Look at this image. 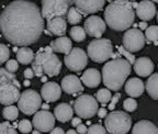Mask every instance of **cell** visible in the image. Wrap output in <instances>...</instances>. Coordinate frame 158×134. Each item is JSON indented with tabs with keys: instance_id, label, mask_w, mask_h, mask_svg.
Returning a JSON list of instances; mask_svg holds the SVG:
<instances>
[{
	"instance_id": "cell-30",
	"label": "cell",
	"mask_w": 158,
	"mask_h": 134,
	"mask_svg": "<svg viewBox=\"0 0 158 134\" xmlns=\"http://www.w3.org/2000/svg\"><path fill=\"white\" fill-rule=\"evenodd\" d=\"M96 99H97V101L101 102L103 106H106V104L111 101V99H112V94H111V91H110V89H108V88L99 89L96 94Z\"/></svg>"
},
{
	"instance_id": "cell-46",
	"label": "cell",
	"mask_w": 158,
	"mask_h": 134,
	"mask_svg": "<svg viewBox=\"0 0 158 134\" xmlns=\"http://www.w3.org/2000/svg\"><path fill=\"white\" fill-rule=\"evenodd\" d=\"M81 124V119L79 117H77V118H73L72 119V125L73 127H79Z\"/></svg>"
},
{
	"instance_id": "cell-49",
	"label": "cell",
	"mask_w": 158,
	"mask_h": 134,
	"mask_svg": "<svg viewBox=\"0 0 158 134\" xmlns=\"http://www.w3.org/2000/svg\"><path fill=\"white\" fill-rule=\"evenodd\" d=\"M121 55L118 54V53H113V55H112V58H113V60H118V58H121Z\"/></svg>"
},
{
	"instance_id": "cell-18",
	"label": "cell",
	"mask_w": 158,
	"mask_h": 134,
	"mask_svg": "<svg viewBox=\"0 0 158 134\" xmlns=\"http://www.w3.org/2000/svg\"><path fill=\"white\" fill-rule=\"evenodd\" d=\"M75 7L80 11L82 15H92L98 11L102 10V8L104 7V1H84V0H76L74 1Z\"/></svg>"
},
{
	"instance_id": "cell-41",
	"label": "cell",
	"mask_w": 158,
	"mask_h": 134,
	"mask_svg": "<svg viewBox=\"0 0 158 134\" xmlns=\"http://www.w3.org/2000/svg\"><path fill=\"white\" fill-rule=\"evenodd\" d=\"M32 69L34 72V75L37 77H42L43 74H44V70H43V67L36 62L32 63Z\"/></svg>"
},
{
	"instance_id": "cell-50",
	"label": "cell",
	"mask_w": 158,
	"mask_h": 134,
	"mask_svg": "<svg viewBox=\"0 0 158 134\" xmlns=\"http://www.w3.org/2000/svg\"><path fill=\"white\" fill-rule=\"evenodd\" d=\"M41 108H42L44 111H47V109H49V106L47 103H44V104H42V107Z\"/></svg>"
},
{
	"instance_id": "cell-45",
	"label": "cell",
	"mask_w": 158,
	"mask_h": 134,
	"mask_svg": "<svg viewBox=\"0 0 158 134\" xmlns=\"http://www.w3.org/2000/svg\"><path fill=\"white\" fill-rule=\"evenodd\" d=\"M98 117L100 118V119H102V118H106V115H108V111H106V109H104V108H100V109L98 110Z\"/></svg>"
},
{
	"instance_id": "cell-14",
	"label": "cell",
	"mask_w": 158,
	"mask_h": 134,
	"mask_svg": "<svg viewBox=\"0 0 158 134\" xmlns=\"http://www.w3.org/2000/svg\"><path fill=\"white\" fill-rule=\"evenodd\" d=\"M21 97L20 89L13 84L0 85V103L5 106H12Z\"/></svg>"
},
{
	"instance_id": "cell-12",
	"label": "cell",
	"mask_w": 158,
	"mask_h": 134,
	"mask_svg": "<svg viewBox=\"0 0 158 134\" xmlns=\"http://www.w3.org/2000/svg\"><path fill=\"white\" fill-rule=\"evenodd\" d=\"M55 115L49 111H37L34 114L32 124L40 132H51L55 127Z\"/></svg>"
},
{
	"instance_id": "cell-2",
	"label": "cell",
	"mask_w": 158,
	"mask_h": 134,
	"mask_svg": "<svg viewBox=\"0 0 158 134\" xmlns=\"http://www.w3.org/2000/svg\"><path fill=\"white\" fill-rule=\"evenodd\" d=\"M135 13L130 1H113L104 10V21L114 31H127L134 24Z\"/></svg>"
},
{
	"instance_id": "cell-15",
	"label": "cell",
	"mask_w": 158,
	"mask_h": 134,
	"mask_svg": "<svg viewBox=\"0 0 158 134\" xmlns=\"http://www.w3.org/2000/svg\"><path fill=\"white\" fill-rule=\"evenodd\" d=\"M62 87L55 82H48L41 88V97L46 102H55L60 98Z\"/></svg>"
},
{
	"instance_id": "cell-10",
	"label": "cell",
	"mask_w": 158,
	"mask_h": 134,
	"mask_svg": "<svg viewBox=\"0 0 158 134\" xmlns=\"http://www.w3.org/2000/svg\"><path fill=\"white\" fill-rule=\"evenodd\" d=\"M66 67L72 72H81L88 64V55L82 48L74 47L64 58Z\"/></svg>"
},
{
	"instance_id": "cell-3",
	"label": "cell",
	"mask_w": 158,
	"mask_h": 134,
	"mask_svg": "<svg viewBox=\"0 0 158 134\" xmlns=\"http://www.w3.org/2000/svg\"><path fill=\"white\" fill-rule=\"evenodd\" d=\"M131 64L125 58L112 60L106 63L102 68V80L108 89L118 91L131 74Z\"/></svg>"
},
{
	"instance_id": "cell-38",
	"label": "cell",
	"mask_w": 158,
	"mask_h": 134,
	"mask_svg": "<svg viewBox=\"0 0 158 134\" xmlns=\"http://www.w3.org/2000/svg\"><path fill=\"white\" fill-rule=\"evenodd\" d=\"M0 134H18V132L9 122H3L0 123Z\"/></svg>"
},
{
	"instance_id": "cell-35",
	"label": "cell",
	"mask_w": 158,
	"mask_h": 134,
	"mask_svg": "<svg viewBox=\"0 0 158 134\" xmlns=\"http://www.w3.org/2000/svg\"><path fill=\"white\" fill-rule=\"evenodd\" d=\"M32 128H33V124L27 119H23L19 122L18 124V129H19L20 132H22L24 134H27L30 132L32 131Z\"/></svg>"
},
{
	"instance_id": "cell-13",
	"label": "cell",
	"mask_w": 158,
	"mask_h": 134,
	"mask_svg": "<svg viewBox=\"0 0 158 134\" xmlns=\"http://www.w3.org/2000/svg\"><path fill=\"white\" fill-rule=\"evenodd\" d=\"M84 29L89 36L100 39L106 29V23L98 15H91L85 21Z\"/></svg>"
},
{
	"instance_id": "cell-19",
	"label": "cell",
	"mask_w": 158,
	"mask_h": 134,
	"mask_svg": "<svg viewBox=\"0 0 158 134\" xmlns=\"http://www.w3.org/2000/svg\"><path fill=\"white\" fill-rule=\"evenodd\" d=\"M134 70L141 77H148L154 72L153 61L148 57H139L134 64Z\"/></svg>"
},
{
	"instance_id": "cell-37",
	"label": "cell",
	"mask_w": 158,
	"mask_h": 134,
	"mask_svg": "<svg viewBox=\"0 0 158 134\" xmlns=\"http://www.w3.org/2000/svg\"><path fill=\"white\" fill-rule=\"evenodd\" d=\"M123 108L125 111L127 112H133L137 109V101L134 98H126L123 102Z\"/></svg>"
},
{
	"instance_id": "cell-34",
	"label": "cell",
	"mask_w": 158,
	"mask_h": 134,
	"mask_svg": "<svg viewBox=\"0 0 158 134\" xmlns=\"http://www.w3.org/2000/svg\"><path fill=\"white\" fill-rule=\"evenodd\" d=\"M118 47V53L120 55H122V56H124L125 57V60L127 61L130 64H135V62H136V58H135V56H134L133 54H132L131 52H128V51H126L125 48H124V46H116Z\"/></svg>"
},
{
	"instance_id": "cell-17",
	"label": "cell",
	"mask_w": 158,
	"mask_h": 134,
	"mask_svg": "<svg viewBox=\"0 0 158 134\" xmlns=\"http://www.w3.org/2000/svg\"><path fill=\"white\" fill-rule=\"evenodd\" d=\"M137 17L141 19L142 21H149L152 20L156 15L157 11H156V6L153 1H148V0H144L138 2V6L135 10Z\"/></svg>"
},
{
	"instance_id": "cell-42",
	"label": "cell",
	"mask_w": 158,
	"mask_h": 134,
	"mask_svg": "<svg viewBox=\"0 0 158 134\" xmlns=\"http://www.w3.org/2000/svg\"><path fill=\"white\" fill-rule=\"evenodd\" d=\"M120 99H121V94H120V92L114 94L113 96H112V99H111V101H110V104H109V109L113 110L114 108H115V104L118 103Z\"/></svg>"
},
{
	"instance_id": "cell-48",
	"label": "cell",
	"mask_w": 158,
	"mask_h": 134,
	"mask_svg": "<svg viewBox=\"0 0 158 134\" xmlns=\"http://www.w3.org/2000/svg\"><path fill=\"white\" fill-rule=\"evenodd\" d=\"M138 27L141 29V31L142 30H147V27H148V25H147V22H145V21H142L139 24H138Z\"/></svg>"
},
{
	"instance_id": "cell-53",
	"label": "cell",
	"mask_w": 158,
	"mask_h": 134,
	"mask_svg": "<svg viewBox=\"0 0 158 134\" xmlns=\"http://www.w3.org/2000/svg\"><path fill=\"white\" fill-rule=\"evenodd\" d=\"M41 82L46 84L47 82V76H42V77H41Z\"/></svg>"
},
{
	"instance_id": "cell-21",
	"label": "cell",
	"mask_w": 158,
	"mask_h": 134,
	"mask_svg": "<svg viewBox=\"0 0 158 134\" xmlns=\"http://www.w3.org/2000/svg\"><path fill=\"white\" fill-rule=\"evenodd\" d=\"M47 31L51 34L62 37L65 36L67 31V22L64 18H54L47 21Z\"/></svg>"
},
{
	"instance_id": "cell-47",
	"label": "cell",
	"mask_w": 158,
	"mask_h": 134,
	"mask_svg": "<svg viewBox=\"0 0 158 134\" xmlns=\"http://www.w3.org/2000/svg\"><path fill=\"white\" fill-rule=\"evenodd\" d=\"M49 134H66L62 128H54L52 131L49 132Z\"/></svg>"
},
{
	"instance_id": "cell-33",
	"label": "cell",
	"mask_w": 158,
	"mask_h": 134,
	"mask_svg": "<svg viewBox=\"0 0 158 134\" xmlns=\"http://www.w3.org/2000/svg\"><path fill=\"white\" fill-rule=\"evenodd\" d=\"M145 37L148 42H157L158 41V25H151L145 31Z\"/></svg>"
},
{
	"instance_id": "cell-8",
	"label": "cell",
	"mask_w": 158,
	"mask_h": 134,
	"mask_svg": "<svg viewBox=\"0 0 158 134\" xmlns=\"http://www.w3.org/2000/svg\"><path fill=\"white\" fill-rule=\"evenodd\" d=\"M41 107H42V97L39 92L32 89H27L23 91L18 101L19 110L27 115L36 113L37 110Z\"/></svg>"
},
{
	"instance_id": "cell-11",
	"label": "cell",
	"mask_w": 158,
	"mask_h": 134,
	"mask_svg": "<svg viewBox=\"0 0 158 134\" xmlns=\"http://www.w3.org/2000/svg\"><path fill=\"white\" fill-rule=\"evenodd\" d=\"M145 45V35L141 30L130 29L123 35V46L131 53L139 52Z\"/></svg>"
},
{
	"instance_id": "cell-27",
	"label": "cell",
	"mask_w": 158,
	"mask_h": 134,
	"mask_svg": "<svg viewBox=\"0 0 158 134\" xmlns=\"http://www.w3.org/2000/svg\"><path fill=\"white\" fill-rule=\"evenodd\" d=\"M146 91L153 99L158 100V73H154L146 82Z\"/></svg>"
},
{
	"instance_id": "cell-7",
	"label": "cell",
	"mask_w": 158,
	"mask_h": 134,
	"mask_svg": "<svg viewBox=\"0 0 158 134\" xmlns=\"http://www.w3.org/2000/svg\"><path fill=\"white\" fill-rule=\"evenodd\" d=\"M98 101L90 94H81L74 102V111L80 119H90L98 113Z\"/></svg>"
},
{
	"instance_id": "cell-29",
	"label": "cell",
	"mask_w": 158,
	"mask_h": 134,
	"mask_svg": "<svg viewBox=\"0 0 158 134\" xmlns=\"http://www.w3.org/2000/svg\"><path fill=\"white\" fill-rule=\"evenodd\" d=\"M82 20V15L80 11L77 9L76 7H70L68 13H67V21L70 24H78L79 22H81Z\"/></svg>"
},
{
	"instance_id": "cell-23",
	"label": "cell",
	"mask_w": 158,
	"mask_h": 134,
	"mask_svg": "<svg viewBox=\"0 0 158 134\" xmlns=\"http://www.w3.org/2000/svg\"><path fill=\"white\" fill-rule=\"evenodd\" d=\"M81 82H84L85 86L89 88L98 87L101 82V74L96 68H89L82 74Z\"/></svg>"
},
{
	"instance_id": "cell-9",
	"label": "cell",
	"mask_w": 158,
	"mask_h": 134,
	"mask_svg": "<svg viewBox=\"0 0 158 134\" xmlns=\"http://www.w3.org/2000/svg\"><path fill=\"white\" fill-rule=\"evenodd\" d=\"M70 9V1H52V0H43L42 1V15L47 21L54 18L67 17Z\"/></svg>"
},
{
	"instance_id": "cell-22",
	"label": "cell",
	"mask_w": 158,
	"mask_h": 134,
	"mask_svg": "<svg viewBox=\"0 0 158 134\" xmlns=\"http://www.w3.org/2000/svg\"><path fill=\"white\" fill-rule=\"evenodd\" d=\"M54 115L57 121L63 122V123L68 122L69 120L73 119V115H74V108L69 103H66V102L59 103L55 107Z\"/></svg>"
},
{
	"instance_id": "cell-31",
	"label": "cell",
	"mask_w": 158,
	"mask_h": 134,
	"mask_svg": "<svg viewBox=\"0 0 158 134\" xmlns=\"http://www.w3.org/2000/svg\"><path fill=\"white\" fill-rule=\"evenodd\" d=\"M2 117L8 121H15L19 117V108L15 107V106H8L3 109Z\"/></svg>"
},
{
	"instance_id": "cell-6",
	"label": "cell",
	"mask_w": 158,
	"mask_h": 134,
	"mask_svg": "<svg viewBox=\"0 0 158 134\" xmlns=\"http://www.w3.org/2000/svg\"><path fill=\"white\" fill-rule=\"evenodd\" d=\"M87 54L96 63H103L113 55V45L109 39H96L89 43Z\"/></svg>"
},
{
	"instance_id": "cell-43",
	"label": "cell",
	"mask_w": 158,
	"mask_h": 134,
	"mask_svg": "<svg viewBox=\"0 0 158 134\" xmlns=\"http://www.w3.org/2000/svg\"><path fill=\"white\" fill-rule=\"evenodd\" d=\"M23 75H24L25 79H31V78L34 77V72H33L32 68H27V69L23 72Z\"/></svg>"
},
{
	"instance_id": "cell-54",
	"label": "cell",
	"mask_w": 158,
	"mask_h": 134,
	"mask_svg": "<svg viewBox=\"0 0 158 134\" xmlns=\"http://www.w3.org/2000/svg\"><path fill=\"white\" fill-rule=\"evenodd\" d=\"M39 133H40V131H37V130H35V131L32 132V134H39Z\"/></svg>"
},
{
	"instance_id": "cell-28",
	"label": "cell",
	"mask_w": 158,
	"mask_h": 134,
	"mask_svg": "<svg viewBox=\"0 0 158 134\" xmlns=\"http://www.w3.org/2000/svg\"><path fill=\"white\" fill-rule=\"evenodd\" d=\"M5 84H13L19 89L21 88V84L15 78V74L8 72L6 68H0V85H5Z\"/></svg>"
},
{
	"instance_id": "cell-20",
	"label": "cell",
	"mask_w": 158,
	"mask_h": 134,
	"mask_svg": "<svg viewBox=\"0 0 158 134\" xmlns=\"http://www.w3.org/2000/svg\"><path fill=\"white\" fill-rule=\"evenodd\" d=\"M145 91V85L139 78L133 77L125 82V92L131 98H137Z\"/></svg>"
},
{
	"instance_id": "cell-25",
	"label": "cell",
	"mask_w": 158,
	"mask_h": 134,
	"mask_svg": "<svg viewBox=\"0 0 158 134\" xmlns=\"http://www.w3.org/2000/svg\"><path fill=\"white\" fill-rule=\"evenodd\" d=\"M132 134H158V128L148 120H141L133 127Z\"/></svg>"
},
{
	"instance_id": "cell-44",
	"label": "cell",
	"mask_w": 158,
	"mask_h": 134,
	"mask_svg": "<svg viewBox=\"0 0 158 134\" xmlns=\"http://www.w3.org/2000/svg\"><path fill=\"white\" fill-rule=\"evenodd\" d=\"M77 132H78V134H87V132H88V128L85 125V124H80L79 127H77Z\"/></svg>"
},
{
	"instance_id": "cell-5",
	"label": "cell",
	"mask_w": 158,
	"mask_h": 134,
	"mask_svg": "<svg viewBox=\"0 0 158 134\" xmlns=\"http://www.w3.org/2000/svg\"><path fill=\"white\" fill-rule=\"evenodd\" d=\"M106 130L110 134H126L132 127V118L124 111H112L104 120Z\"/></svg>"
},
{
	"instance_id": "cell-4",
	"label": "cell",
	"mask_w": 158,
	"mask_h": 134,
	"mask_svg": "<svg viewBox=\"0 0 158 134\" xmlns=\"http://www.w3.org/2000/svg\"><path fill=\"white\" fill-rule=\"evenodd\" d=\"M34 62L39 63L43 67L44 74L48 77H54L60 73L62 70V62L56 54L53 53L51 46H46L36 53Z\"/></svg>"
},
{
	"instance_id": "cell-40",
	"label": "cell",
	"mask_w": 158,
	"mask_h": 134,
	"mask_svg": "<svg viewBox=\"0 0 158 134\" xmlns=\"http://www.w3.org/2000/svg\"><path fill=\"white\" fill-rule=\"evenodd\" d=\"M6 69H7L8 72L15 74V73L19 69V62L15 60H9L6 63Z\"/></svg>"
},
{
	"instance_id": "cell-39",
	"label": "cell",
	"mask_w": 158,
	"mask_h": 134,
	"mask_svg": "<svg viewBox=\"0 0 158 134\" xmlns=\"http://www.w3.org/2000/svg\"><path fill=\"white\" fill-rule=\"evenodd\" d=\"M87 134H106V130L100 124H92L88 129Z\"/></svg>"
},
{
	"instance_id": "cell-55",
	"label": "cell",
	"mask_w": 158,
	"mask_h": 134,
	"mask_svg": "<svg viewBox=\"0 0 158 134\" xmlns=\"http://www.w3.org/2000/svg\"><path fill=\"white\" fill-rule=\"evenodd\" d=\"M154 44H155V45H158V41H157V42H154Z\"/></svg>"
},
{
	"instance_id": "cell-16",
	"label": "cell",
	"mask_w": 158,
	"mask_h": 134,
	"mask_svg": "<svg viewBox=\"0 0 158 134\" xmlns=\"http://www.w3.org/2000/svg\"><path fill=\"white\" fill-rule=\"evenodd\" d=\"M62 89L68 94H77L84 91L81 79L75 75H67L62 79Z\"/></svg>"
},
{
	"instance_id": "cell-32",
	"label": "cell",
	"mask_w": 158,
	"mask_h": 134,
	"mask_svg": "<svg viewBox=\"0 0 158 134\" xmlns=\"http://www.w3.org/2000/svg\"><path fill=\"white\" fill-rule=\"evenodd\" d=\"M86 31L81 27H73L70 29V36L75 42H82L86 40Z\"/></svg>"
},
{
	"instance_id": "cell-36",
	"label": "cell",
	"mask_w": 158,
	"mask_h": 134,
	"mask_svg": "<svg viewBox=\"0 0 158 134\" xmlns=\"http://www.w3.org/2000/svg\"><path fill=\"white\" fill-rule=\"evenodd\" d=\"M10 57V50L7 45L0 43V65L7 63Z\"/></svg>"
},
{
	"instance_id": "cell-52",
	"label": "cell",
	"mask_w": 158,
	"mask_h": 134,
	"mask_svg": "<svg viewBox=\"0 0 158 134\" xmlns=\"http://www.w3.org/2000/svg\"><path fill=\"white\" fill-rule=\"evenodd\" d=\"M23 85H24L25 87H29L30 85H31V82H30V80H29V79H25L24 82H23Z\"/></svg>"
},
{
	"instance_id": "cell-26",
	"label": "cell",
	"mask_w": 158,
	"mask_h": 134,
	"mask_svg": "<svg viewBox=\"0 0 158 134\" xmlns=\"http://www.w3.org/2000/svg\"><path fill=\"white\" fill-rule=\"evenodd\" d=\"M35 55L30 47H20L17 52V60L20 64L29 65L34 62Z\"/></svg>"
},
{
	"instance_id": "cell-51",
	"label": "cell",
	"mask_w": 158,
	"mask_h": 134,
	"mask_svg": "<svg viewBox=\"0 0 158 134\" xmlns=\"http://www.w3.org/2000/svg\"><path fill=\"white\" fill-rule=\"evenodd\" d=\"M66 134H78V132L75 131V130H68V131L66 132Z\"/></svg>"
},
{
	"instance_id": "cell-24",
	"label": "cell",
	"mask_w": 158,
	"mask_h": 134,
	"mask_svg": "<svg viewBox=\"0 0 158 134\" xmlns=\"http://www.w3.org/2000/svg\"><path fill=\"white\" fill-rule=\"evenodd\" d=\"M49 46L52 47L53 52L56 53H63L65 55H68L73 50V43L72 40L68 39L67 36L58 37L56 40L52 41Z\"/></svg>"
},
{
	"instance_id": "cell-1",
	"label": "cell",
	"mask_w": 158,
	"mask_h": 134,
	"mask_svg": "<svg viewBox=\"0 0 158 134\" xmlns=\"http://www.w3.org/2000/svg\"><path fill=\"white\" fill-rule=\"evenodd\" d=\"M0 30L8 42L27 47L36 43L45 31L44 18L36 3L15 0L0 15Z\"/></svg>"
},
{
	"instance_id": "cell-56",
	"label": "cell",
	"mask_w": 158,
	"mask_h": 134,
	"mask_svg": "<svg viewBox=\"0 0 158 134\" xmlns=\"http://www.w3.org/2000/svg\"><path fill=\"white\" fill-rule=\"evenodd\" d=\"M157 21H158V12H157Z\"/></svg>"
}]
</instances>
